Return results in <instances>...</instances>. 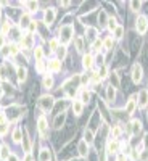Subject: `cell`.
Returning a JSON list of instances; mask_svg holds the SVG:
<instances>
[{
    "label": "cell",
    "instance_id": "cell-1",
    "mask_svg": "<svg viewBox=\"0 0 148 161\" xmlns=\"http://www.w3.org/2000/svg\"><path fill=\"white\" fill-rule=\"evenodd\" d=\"M72 32H74V28L72 26H63L60 29V40L63 44H68L69 40H71V36H72Z\"/></svg>",
    "mask_w": 148,
    "mask_h": 161
},
{
    "label": "cell",
    "instance_id": "cell-2",
    "mask_svg": "<svg viewBox=\"0 0 148 161\" xmlns=\"http://www.w3.org/2000/svg\"><path fill=\"white\" fill-rule=\"evenodd\" d=\"M135 28H137V32L138 34H145L146 29H148V18L146 16H138L137 18V23H135Z\"/></svg>",
    "mask_w": 148,
    "mask_h": 161
},
{
    "label": "cell",
    "instance_id": "cell-3",
    "mask_svg": "<svg viewBox=\"0 0 148 161\" xmlns=\"http://www.w3.org/2000/svg\"><path fill=\"white\" fill-rule=\"evenodd\" d=\"M39 105H40V108H42L44 111L52 110V107H53V97H50V95H44V97H40Z\"/></svg>",
    "mask_w": 148,
    "mask_h": 161
},
{
    "label": "cell",
    "instance_id": "cell-4",
    "mask_svg": "<svg viewBox=\"0 0 148 161\" xmlns=\"http://www.w3.org/2000/svg\"><path fill=\"white\" fill-rule=\"evenodd\" d=\"M142 77H143V69H142V66L138 63H135L132 66V80L135 84H138L142 80Z\"/></svg>",
    "mask_w": 148,
    "mask_h": 161
},
{
    "label": "cell",
    "instance_id": "cell-5",
    "mask_svg": "<svg viewBox=\"0 0 148 161\" xmlns=\"http://www.w3.org/2000/svg\"><path fill=\"white\" fill-rule=\"evenodd\" d=\"M37 127H39V132H40V135L44 137H47V129H48V124H47V119H45V116H40L39 118V121H37Z\"/></svg>",
    "mask_w": 148,
    "mask_h": 161
},
{
    "label": "cell",
    "instance_id": "cell-6",
    "mask_svg": "<svg viewBox=\"0 0 148 161\" xmlns=\"http://www.w3.org/2000/svg\"><path fill=\"white\" fill-rule=\"evenodd\" d=\"M137 95H132L130 98L127 100V103H126V113L127 115H132V113L135 111V108H137Z\"/></svg>",
    "mask_w": 148,
    "mask_h": 161
},
{
    "label": "cell",
    "instance_id": "cell-7",
    "mask_svg": "<svg viewBox=\"0 0 148 161\" xmlns=\"http://www.w3.org/2000/svg\"><path fill=\"white\" fill-rule=\"evenodd\" d=\"M148 103V92L145 90V89H142L140 92H138V102H137V107L140 108H145Z\"/></svg>",
    "mask_w": 148,
    "mask_h": 161
},
{
    "label": "cell",
    "instance_id": "cell-8",
    "mask_svg": "<svg viewBox=\"0 0 148 161\" xmlns=\"http://www.w3.org/2000/svg\"><path fill=\"white\" fill-rule=\"evenodd\" d=\"M44 20H45V24L47 26H50L55 20V8H47V11L44 15Z\"/></svg>",
    "mask_w": 148,
    "mask_h": 161
},
{
    "label": "cell",
    "instance_id": "cell-9",
    "mask_svg": "<svg viewBox=\"0 0 148 161\" xmlns=\"http://www.w3.org/2000/svg\"><path fill=\"white\" fill-rule=\"evenodd\" d=\"M85 39L89 40V42H95L97 40V29L95 28H87V32H85Z\"/></svg>",
    "mask_w": 148,
    "mask_h": 161
},
{
    "label": "cell",
    "instance_id": "cell-10",
    "mask_svg": "<svg viewBox=\"0 0 148 161\" xmlns=\"http://www.w3.org/2000/svg\"><path fill=\"white\" fill-rule=\"evenodd\" d=\"M48 68H50V71H53V72H60L61 71V61L58 58H55V60H52L48 63Z\"/></svg>",
    "mask_w": 148,
    "mask_h": 161
},
{
    "label": "cell",
    "instance_id": "cell-11",
    "mask_svg": "<svg viewBox=\"0 0 148 161\" xmlns=\"http://www.w3.org/2000/svg\"><path fill=\"white\" fill-rule=\"evenodd\" d=\"M94 64V56L92 55H84V58H82V66L85 69H90Z\"/></svg>",
    "mask_w": 148,
    "mask_h": 161
},
{
    "label": "cell",
    "instance_id": "cell-12",
    "mask_svg": "<svg viewBox=\"0 0 148 161\" xmlns=\"http://www.w3.org/2000/svg\"><path fill=\"white\" fill-rule=\"evenodd\" d=\"M31 24V18H29V13H24L21 16V20H20V28L21 29H26L28 26Z\"/></svg>",
    "mask_w": 148,
    "mask_h": 161
},
{
    "label": "cell",
    "instance_id": "cell-13",
    "mask_svg": "<svg viewBox=\"0 0 148 161\" xmlns=\"http://www.w3.org/2000/svg\"><path fill=\"white\" fill-rule=\"evenodd\" d=\"M82 110H84V103L82 102H74L72 103V111L76 116H81L82 115Z\"/></svg>",
    "mask_w": 148,
    "mask_h": 161
},
{
    "label": "cell",
    "instance_id": "cell-14",
    "mask_svg": "<svg viewBox=\"0 0 148 161\" xmlns=\"http://www.w3.org/2000/svg\"><path fill=\"white\" fill-rule=\"evenodd\" d=\"M79 153H81V156H87V150H89V143L85 140H81L79 142V147H77Z\"/></svg>",
    "mask_w": 148,
    "mask_h": 161
},
{
    "label": "cell",
    "instance_id": "cell-15",
    "mask_svg": "<svg viewBox=\"0 0 148 161\" xmlns=\"http://www.w3.org/2000/svg\"><path fill=\"white\" fill-rule=\"evenodd\" d=\"M39 161H50V150H47V148H42V150H40Z\"/></svg>",
    "mask_w": 148,
    "mask_h": 161
},
{
    "label": "cell",
    "instance_id": "cell-16",
    "mask_svg": "<svg viewBox=\"0 0 148 161\" xmlns=\"http://www.w3.org/2000/svg\"><path fill=\"white\" fill-rule=\"evenodd\" d=\"M16 72H18V80H20V82H24L26 77H28V71L24 69V68H18V69H16Z\"/></svg>",
    "mask_w": 148,
    "mask_h": 161
},
{
    "label": "cell",
    "instance_id": "cell-17",
    "mask_svg": "<svg viewBox=\"0 0 148 161\" xmlns=\"http://www.w3.org/2000/svg\"><path fill=\"white\" fill-rule=\"evenodd\" d=\"M113 45H114V39L113 37H106L103 40V48H105V50H111Z\"/></svg>",
    "mask_w": 148,
    "mask_h": 161
},
{
    "label": "cell",
    "instance_id": "cell-18",
    "mask_svg": "<svg viewBox=\"0 0 148 161\" xmlns=\"http://www.w3.org/2000/svg\"><path fill=\"white\" fill-rule=\"evenodd\" d=\"M118 150H119L118 142H116V140H110V142H108V151H110V153H116Z\"/></svg>",
    "mask_w": 148,
    "mask_h": 161
},
{
    "label": "cell",
    "instance_id": "cell-19",
    "mask_svg": "<svg viewBox=\"0 0 148 161\" xmlns=\"http://www.w3.org/2000/svg\"><path fill=\"white\" fill-rule=\"evenodd\" d=\"M114 95H116V92H114V87L110 85L108 89H106V100H108V102H113V100H114Z\"/></svg>",
    "mask_w": 148,
    "mask_h": 161
},
{
    "label": "cell",
    "instance_id": "cell-20",
    "mask_svg": "<svg viewBox=\"0 0 148 161\" xmlns=\"http://www.w3.org/2000/svg\"><path fill=\"white\" fill-rule=\"evenodd\" d=\"M42 84H44L45 89H52L53 87V77L52 76H45L44 80H42Z\"/></svg>",
    "mask_w": 148,
    "mask_h": 161
},
{
    "label": "cell",
    "instance_id": "cell-21",
    "mask_svg": "<svg viewBox=\"0 0 148 161\" xmlns=\"http://www.w3.org/2000/svg\"><path fill=\"white\" fill-rule=\"evenodd\" d=\"M64 118H66V115H64V113H61V115L56 116V119H55V127H56V129L61 127V124L64 123Z\"/></svg>",
    "mask_w": 148,
    "mask_h": 161
},
{
    "label": "cell",
    "instance_id": "cell-22",
    "mask_svg": "<svg viewBox=\"0 0 148 161\" xmlns=\"http://www.w3.org/2000/svg\"><path fill=\"white\" fill-rule=\"evenodd\" d=\"M84 140H85L87 143H92V142H94V134H92V131H90V129H85V132H84Z\"/></svg>",
    "mask_w": 148,
    "mask_h": 161
},
{
    "label": "cell",
    "instance_id": "cell-23",
    "mask_svg": "<svg viewBox=\"0 0 148 161\" xmlns=\"http://www.w3.org/2000/svg\"><path fill=\"white\" fill-rule=\"evenodd\" d=\"M122 34H124V28H122V26H118L116 29L113 31V36L116 37V39H121V37H122Z\"/></svg>",
    "mask_w": 148,
    "mask_h": 161
},
{
    "label": "cell",
    "instance_id": "cell-24",
    "mask_svg": "<svg viewBox=\"0 0 148 161\" xmlns=\"http://www.w3.org/2000/svg\"><path fill=\"white\" fill-rule=\"evenodd\" d=\"M34 56H36V61H42L44 52H42V48H40V47H36V50H34Z\"/></svg>",
    "mask_w": 148,
    "mask_h": 161
},
{
    "label": "cell",
    "instance_id": "cell-25",
    "mask_svg": "<svg viewBox=\"0 0 148 161\" xmlns=\"http://www.w3.org/2000/svg\"><path fill=\"white\" fill-rule=\"evenodd\" d=\"M21 139H23L21 129H15V132H13V140H15V142H20Z\"/></svg>",
    "mask_w": 148,
    "mask_h": 161
},
{
    "label": "cell",
    "instance_id": "cell-26",
    "mask_svg": "<svg viewBox=\"0 0 148 161\" xmlns=\"http://www.w3.org/2000/svg\"><path fill=\"white\" fill-rule=\"evenodd\" d=\"M58 48H60V42H58L56 39H52V40H50V50H52V52H56Z\"/></svg>",
    "mask_w": 148,
    "mask_h": 161
},
{
    "label": "cell",
    "instance_id": "cell-27",
    "mask_svg": "<svg viewBox=\"0 0 148 161\" xmlns=\"http://www.w3.org/2000/svg\"><path fill=\"white\" fill-rule=\"evenodd\" d=\"M89 100H90V92L82 90V94H81V102H82V103H87Z\"/></svg>",
    "mask_w": 148,
    "mask_h": 161
},
{
    "label": "cell",
    "instance_id": "cell-28",
    "mask_svg": "<svg viewBox=\"0 0 148 161\" xmlns=\"http://www.w3.org/2000/svg\"><path fill=\"white\" fill-rule=\"evenodd\" d=\"M111 85L113 87H118L119 85V77H118L116 72H111Z\"/></svg>",
    "mask_w": 148,
    "mask_h": 161
},
{
    "label": "cell",
    "instance_id": "cell-29",
    "mask_svg": "<svg viewBox=\"0 0 148 161\" xmlns=\"http://www.w3.org/2000/svg\"><path fill=\"white\" fill-rule=\"evenodd\" d=\"M26 7H28V10H29V11H37L39 3H37V2H28Z\"/></svg>",
    "mask_w": 148,
    "mask_h": 161
},
{
    "label": "cell",
    "instance_id": "cell-30",
    "mask_svg": "<svg viewBox=\"0 0 148 161\" xmlns=\"http://www.w3.org/2000/svg\"><path fill=\"white\" fill-rule=\"evenodd\" d=\"M7 132H8V123L2 121V123H0V135H5Z\"/></svg>",
    "mask_w": 148,
    "mask_h": 161
},
{
    "label": "cell",
    "instance_id": "cell-31",
    "mask_svg": "<svg viewBox=\"0 0 148 161\" xmlns=\"http://www.w3.org/2000/svg\"><path fill=\"white\" fill-rule=\"evenodd\" d=\"M56 52H58V56H60V58H58V60L61 61V60L64 58V56H66V47H64V45H63V47H60V48H58V50H56Z\"/></svg>",
    "mask_w": 148,
    "mask_h": 161
},
{
    "label": "cell",
    "instance_id": "cell-32",
    "mask_svg": "<svg viewBox=\"0 0 148 161\" xmlns=\"http://www.w3.org/2000/svg\"><path fill=\"white\" fill-rule=\"evenodd\" d=\"M0 158H2V159H8V158H10V151H8L7 147H2V153H0Z\"/></svg>",
    "mask_w": 148,
    "mask_h": 161
},
{
    "label": "cell",
    "instance_id": "cell-33",
    "mask_svg": "<svg viewBox=\"0 0 148 161\" xmlns=\"http://www.w3.org/2000/svg\"><path fill=\"white\" fill-rule=\"evenodd\" d=\"M108 28H110V31H111V32H113L114 29L118 28V24H116V20H114V18H110V20H108Z\"/></svg>",
    "mask_w": 148,
    "mask_h": 161
},
{
    "label": "cell",
    "instance_id": "cell-34",
    "mask_svg": "<svg viewBox=\"0 0 148 161\" xmlns=\"http://www.w3.org/2000/svg\"><path fill=\"white\" fill-rule=\"evenodd\" d=\"M102 47H103V42H102V40H100V39H97V40H95V42L92 44V48H94V50H97V52H98V50H100V48H102Z\"/></svg>",
    "mask_w": 148,
    "mask_h": 161
},
{
    "label": "cell",
    "instance_id": "cell-35",
    "mask_svg": "<svg viewBox=\"0 0 148 161\" xmlns=\"http://www.w3.org/2000/svg\"><path fill=\"white\" fill-rule=\"evenodd\" d=\"M129 5H130V8H132V11H138L140 7H142V2H130Z\"/></svg>",
    "mask_w": 148,
    "mask_h": 161
},
{
    "label": "cell",
    "instance_id": "cell-36",
    "mask_svg": "<svg viewBox=\"0 0 148 161\" xmlns=\"http://www.w3.org/2000/svg\"><path fill=\"white\" fill-rule=\"evenodd\" d=\"M98 74H100L102 79L106 77V76H108V68H106V66H100V72H98Z\"/></svg>",
    "mask_w": 148,
    "mask_h": 161
},
{
    "label": "cell",
    "instance_id": "cell-37",
    "mask_svg": "<svg viewBox=\"0 0 148 161\" xmlns=\"http://www.w3.org/2000/svg\"><path fill=\"white\" fill-rule=\"evenodd\" d=\"M119 134H121V127L116 126V127H113V129H111V135H113V139H116V137H118Z\"/></svg>",
    "mask_w": 148,
    "mask_h": 161
},
{
    "label": "cell",
    "instance_id": "cell-38",
    "mask_svg": "<svg viewBox=\"0 0 148 161\" xmlns=\"http://www.w3.org/2000/svg\"><path fill=\"white\" fill-rule=\"evenodd\" d=\"M8 47H10V55H16V53H18V45H15V44H10Z\"/></svg>",
    "mask_w": 148,
    "mask_h": 161
},
{
    "label": "cell",
    "instance_id": "cell-39",
    "mask_svg": "<svg viewBox=\"0 0 148 161\" xmlns=\"http://www.w3.org/2000/svg\"><path fill=\"white\" fill-rule=\"evenodd\" d=\"M29 148H31V145H29V139L26 137V139H24V150H26V151L29 153Z\"/></svg>",
    "mask_w": 148,
    "mask_h": 161
},
{
    "label": "cell",
    "instance_id": "cell-40",
    "mask_svg": "<svg viewBox=\"0 0 148 161\" xmlns=\"http://www.w3.org/2000/svg\"><path fill=\"white\" fill-rule=\"evenodd\" d=\"M36 29H37V24H36L34 21H31V24H29V31H31V32H34Z\"/></svg>",
    "mask_w": 148,
    "mask_h": 161
},
{
    "label": "cell",
    "instance_id": "cell-41",
    "mask_svg": "<svg viewBox=\"0 0 148 161\" xmlns=\"http://www.w3.org/2000/svg\"><path fill=\"white\" fill-rule=\"evenodd\" d=\"M37 71L39 72H44V63L42 61H37Z\"/></svg>",
    "mask_w": 148,
    "mask_h": 161
},
{
    "label": "cell",
    "instance_id": "cell-42",
    "mask_svg": "<svg viewBox=\"0 0 148 161\" xmlns=\"http://www.w3.org/2000/svg\"><path fill=\"white\" fill-rule=\"evenodd\" d=\"M8 53H10V47H3L2 48V55L3 56H8Z\"/></svg>",
    "mask_w": 148,
    "mask_h": 161
},
{
    "label": "cell",
    "instance_id": "cell-43",
    "mask_svg": "<svg viewBox=\"0 0 148 161\" xmlns=\"http://www.w3.org/2000/svg\"><path fill=\"white\" fill-rule=\"evenodd\" d=\"M3 47H5V36L0 34V48H3Z\"/></svg>",
    "mask_w": 148,
    "mask_h": 161
},
{
    "label": "cell",
    "instance_id": "cell-44",
    "mask_svg": "<svg viewBox=\"0 0 148 161\" xmlns=\"http://www.w3.org/2000/svg\"><path fill=\"white\" fill-rule=\"evenodd\" d=\"M116 161H127V159H126V155H124V153L118 155V159H116Z\"/></svg>",
    "mask_w": 148,
    "mask_h": 161
},
{
    "label": "cell",
    "instance_id": "cell-45",
    "mask_svg": "<svg viewBox=\"0 0 148 161\" xmlns=\"http://www.w3.org/2000/svg\"><path fill=\"white\" fill-rule=\"evenodd\" d=\"M82 84H85V82H89V76H82Z\"/></svg>",
    "mask_w": 148,
    "mask_h": 161
},
{
    "label": "cell",
    "instance_id": "cell-46",
    "mask_svg": "<svg viewBox=\"0 0 148 161\" xmlns=\"http://www.w3.org/2000/svg\"><path fill=\"white\" fill-rule=\"evenodd\" d=\"M8 161H20L18 158H16L15 155H10V158H8Z\"/></svg>",
    "mask_w": 148,
    "mask_h": 161
},
{
    "label": "cell",
    "instance_id": "cell-47",
    "mask_svg": "<svg viewBox=\"0 0 148 161\" xmlns=\"http://www.w3.org/2000/svg\"><path fill=\"white\" fill-rule=\"evenodd\" d=\"M24 161H32V156H31V153H28L26 158H24Z\"/></svg>",
    "mask_w": 148,
    "mask_h": 161
},
{
    "label": "cell",
    "instance_id": "cell-48",
    "mask_svg": "<svg viewBox=\"0 0 148 161\" xmlns=\"http://www.w3.org/2000/svg\"><path fill=\"white\" fill-rule=\"evenodd\" d=\"M2 95H3V89H2V87H0V97H2Z\"/></svg>",
    "mask_w": 148,
    "mask_h": 161
},
{
    "label": "cell",
    "instance_id": "cell-49",
    "mask_svg": "<svg viewBox=\"0 0 148 161\" xmlns=\"http://www.w3.org/2000/svg\"><path fill=\"white\" fill-rule=\"evenodd\" d=\"M0 153H2V147H0Z\"/></svg>",
    "mask_w": 148,
    "mask_h": 161
}]
</instances>
